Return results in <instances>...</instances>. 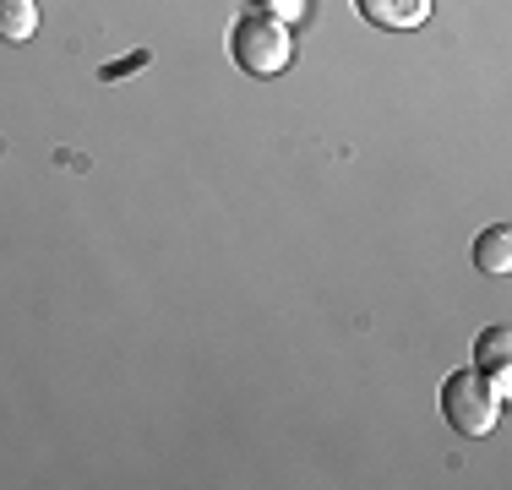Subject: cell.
I'll list each match as a JSON object with an SVG mask.
<instances>
[{"mask_svg": "<svg viewBox=\"0 0 512 490\" xmlns=\"http://www.w3.org/2000/svg\"><path fill=\"white\" fill-rule=\"evenodd\" d=\"M442 414L458 436H491L496 414H502V398L485 387V371H453L442 387Z\"/></svg>", "mask_w": 512, "mask_h": 490, "instance_id": "obj_2", "label": "cell"}, {"mask_svg": "<svg viewBox=\"0 0 512 490\" xmlns=\"http://www.w3.org/2000/svg\"><path fill=\"white\" fill-rule=\"evenodd\" d=\"M507 349H512L507 327H485L480 343H474V354H480V365H474V371H507Z\"/></svg>", "mask_w": 512, "mask_h": 490, "instance_id": "obj_6", "label": "cell"}, {"mask_svg": "<svg viewBox=\"0 0 512 490\" xmlns=\"http://www.w3.org/2000/svg\"><path fill=\"white\" fill-rule=\"evenodd\" d=\"M360 11L376 28H420L431 0H360Z\"/></svg>", "mask_w": 512, "mask_h": 490, "instance_id": "obj_3", "label": "cell"}, {"mask_svg": "<svg viewBox=\"0 0 512 490\" xmlns=\"http://www.w3.org/2000/svg\"><path fill=\"white\" fill-rule=\"evenodd\" d=\"M474 262H480L485 273H507V267H512V229L507 224L485 229V235L474 240Z\"/></svg>", "mask_w": 512, "mask_h": 490, "instance_id": "obj_5", "label": "cell"}, {"mask_svg": "<svg viewBox=\"0 0 512 490\" xmlns=\"http://www.w3.org/2000/svg\"><path fill=\"white\" fill-rule=\"evenodd\" d=\"M39 33V0H0V39L28 44Z\"/></svg>", "mask_w": 512, "mask_h": 490, "instance_id": "obj_4", "label": "cell"}, {"mask_svg": "<svg viewBox=\"0 0 512 490\" xmlns=\"http://www.w3.org/2000/svg\"><path fill=\"white\" fill-rule=\"evenodd\" d=\"M229 55H235V66L246 71V77H278V71L295 60V44H289V28L278 17L251 11V17H240L235 33H229Z\"/></svg>", "mask_w": 512, "mask_h": 490, "instance_id": "obj_1", "label": "cell"}, {"mask_svg": "<svg viewBox=\"0 0 512 490\" xmlns=\"http://www.w3.org/2000/svg\"><path fill=\"white\" fill-rule=\"evenodd\" d=\"M262 11L284 22V17H300V11H306V0H262Z\"/></svg>", "mask_w": 512, "mask_h": 490, "instance_id": "obj_7", "label": "cell"}]
</instances>
